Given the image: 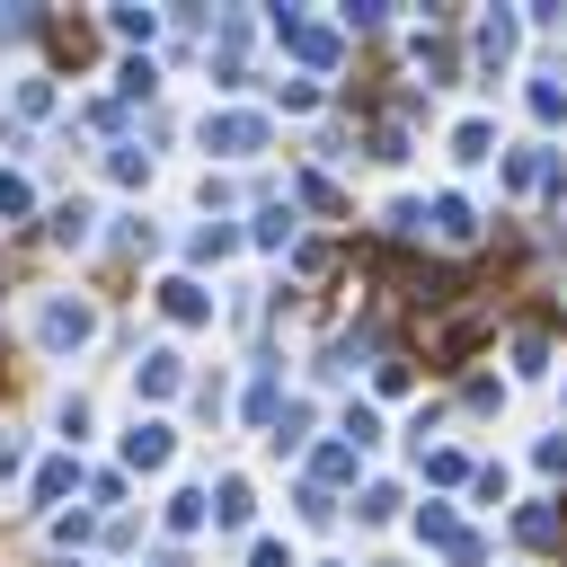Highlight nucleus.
I'll use <instances>...</instances> for the list:
<instances>
[{"label": "nucleus", "mask_w": 567, "mask_h": 567, "mask_svg": "<svg viewBox=\"0 0 567 567\" xmlns=\"http://www.w3.org/2000/svg\"><path fill=\"white\" fill-rule=\"evenodd\" d=\"M89 221H97L89 204H62V213H53V239H62V248H80V239H89Z\"/></svg>", "instance_id": "6ab92c4d"}, {"label": "nucleus", "mask_w": 567, "mask_h": 567, "mask_svg": "<svg viewBox=\"0 0 567 567\" xmlns=\"http://www.w3.org/2000/svg\"><path fill=\"white\" fill-rule=\"evenodd\" d=\"M514 372H523V381H540V372H549V337H540V328H523V337H514Z\"/></svg>", "instance_id": "dca6fc26"}, {"label": "nucleus", "mask_w": 567, "mask_h": 567, "mask_svg": "<svg viewBox=\"0 0 567 567\" xmlns=\"http://www.w3.org/2000/svg\"><path fill=\"white\" fill-rule=\"evenodd\" d=\"M106 177H115V186H142V177H151V151H142V142H106Z\"/></svg>", "instance_id": "ddd939ff"}, {"label": "nucleus", "mask_w": 567, "mask_h": 567, "mask_svg": "<svg viewBox=\"0 0 567 567\" xmlns=\"http://www.w3.org/2000/svg\"><path fill=\"white\" fill-rule=\"evenodd\" d=\"M177 381H186V363H177L168 346H151V354L133 363V390H151V399H177Z\"/></svg>", "instance_id": "0eeeda50"}, {"label": "nucleus", "mask_w": 567, "mask_h": 567, "mask_svg": "<svg viewBox=\"0 0 567 567\" xmlns=\"http://www.w3.org/2000/svg\"><path fill=\"white\" fill-rule=\"evenodd\" d=\"M354 514H363V523H390V514H399V487H363V505H354Z\"/></svg>", "instance_id": "bb28decb"}, {"label": "nucleus", "mask_w": 567, "mask_h": 567, "mask_svg": "<svg viewBox=\"0 0 567 567\" xmlns=\"http://www.w3.org/2000/svg\"><path fill=\"white\" fill-rule=\"evenodd\" d=\"M372 159H408V124H381L372 133Z\"/></svg>", "instance_id": "c85d7f7f"}, {"label": "nucleus", "mask_w": 567, "mask_h": 567, "mask_svg": "<svg viewBox=\"0 0 567 567\" xmlns=\"http://www.w3.org/2000/svg\"><path fill=\"white\" fill-rule=\"evenodd\" d=\"M452 159H470V168L496 159V124H487V115H461V124H452Z\"/></svg>", "instance_id": "6e6552de"}, {"label": "nucleus", "mask_w": 567, "mask_h": 567, "mask_svg": "<svg viewBox=\"0 0 567 567\" xmlns=\"http://www.w3.org/2000/svg\"><path fill=\"white\" fill-rule=\"evenodd\" d=\"M89 337H97V310H89L80 292H44V301H35V346H44V354H80Z\"/></svg>", "instance_id": "f257e3e1"}, {"label": "nucleus", "mask_w": 567, "mask_h": 567, "mask_svg": "<svg viewBox=\"0 0 567 567\" xmlns=\"http://www.w3.org/2000/svg\"><path fill=\"white\" fill-rule=\"evenodd\" d=\"M27 204H35V186H27L18 168H0V213H27Z\"/></svg>", "instance_id": "cd10ccee"}, {"label": "nucleus", "mask_w": 567, "mask_h": 567, "mask_svg": "<svg viewBox=\"0 0 567 567\" xmlns=\"http://www.w3.org/2000/svg\"><path fill=\"white\" fill-rule=\"evenodd\" d=\"M514 44H523V18H478V53L487 62H514Z\"/></svg>", "instance_id": "f8f14e48"}, {"label": "nucleus", "mask_w": 567, "mask_h": 567, "mask_svg": "<svg viewBox=\"0 0 567 567\" xmlns=\"http://www.w3.org/2000/svg\"><path fill=\"white\" fill-rule=\"evenodd\" d=\"M80 487V452H53L44 470H35V505H53V496H71Z\"/></svg>", "instance_id": "9d476101"}, {"label": "nucleus", "mask_w": 567, "mask_h": 567, "mask_svg": "<svg viewBox=\"0 0 567 567\" xmlns=\"http://www.w3.org/2000/svg\"><path fill=\"white\" fill-rule=\"evenodd\" d=\"M540 177H549V151H540V142H523V151H505V186H514V195H532Z\"/></svg>", "instance_id": "1a4fd4ad"}, {"label": "nucleus", "mask_w": 567, "mask_h": 567, "mask_svg": "<svg viewBox=\"0 0 567 567\" xmlns=\"http://www.w3.org/2000/svg\"><path fill=\"white\" fill-rule=\"evenodd\" d=\"M381 567H390V558H381Z\"/></svg>", "instance_id": "473e14b6"}, {"label": "nucleus", "mask_w": 567, "mask_h": 567, "mask_svg": "<svg viewBox=\"0 0 567 567\" xmlns=\"http://www.w3.org/2000/svg\"><path fill=\"white\" fill-rule=\"evenodd\" d=\"M532 461H540V470L558 478V470H567V434H540V452H532Z\"/></svg>", "instance_id": "c756f323"}, {"label": "nucleus", "mask_w": 567, "mask_h": 567, "mask_svg": "<svg viewBox=\"0 0 567 567\" xmlns=\"http://www.w3.org/2000/svg\"><path fill=\"white\" fill-rule=\"evenodd\" d=\"M514 532H523V540H558V514H549V505H523Z\"/></svg>", "instance_id": "b1692460"}, {"label": "nucleus", "mask_w": 567, "mask_h": 567, "mask_svg": "<svg viewBox=\"0 0 567 567\" xmlns=\"http://www.w3.org/2000/svg\"><path fill=\"white\" fill-rule=\"evenodd\" d=\"M416 540H434V549H452V540H461V523H452V505H416Z\"/></svg>", "instance_id": "f3484780"}, {"label": "nucleus", "mask_w": 567, "mask_h": 567, "mask_svg": "<svg viewBox=\"0 0 567 567\" xmlns=\"http://www.w3.org/2000/svg\"><path fill=\"white\" fill-rule=\"evenodd\" d=\"M532 115H540V124H567V89H558V80H532Z\"/></svg>", "instance_id": "412c9836"}, {"label": "nucleus", "mask_w": 567, "mask_h": 567, "mask_svg": "<svg viewBox=\"0 0 567 567\" xmlns=\"http://www.w3.org/2000/svg\"><path fill=\"white\" fill-rule=\"evenodd\" d=\"M337 443H354V452H372V443H381V416H372V408L354 399V408L337 416Z\"/></svg>", "instance_id": "2eb2a0df"}, {"label": "nucleus", "mask_w": 567, "mask_h": 567, "mask_svg": "<svg viewBox=\"0 0 567 567\" xmlns=\"http://www.w3.org/2000/svg\"><path fill=\"white\" fill-rule=\"evenodd\" d=\"M106 35L115 44H151L159 35V9H106Z\"/></svg>", "instance_id": "9b49d317"}, {"label": "nucleus", "mask_w": 567, "mask_h": 567, "mask_svg": "<svg viewBox=\"0 0 567 567\" xmlns=\"http://www.w3.org/2000/svg\"><path fill=\"white\" fill-rule=\"evenodd\" d=\"M425 221H434V239H443V248H470V239H478L470 195H434V213H425Z\"/></svg>", "instance_id": "423d86ee"}, {"label": "nucleus", "mask_w": 567, "mask_h": 567, "mask_svg": "<svg viewBox=\"0 0 567 567\" xmlns=\"http://www.w3.org/2000/svg\"><path fill=\"white\" fill-rule=\"evenodd\" d=\"M195 133H204V151H221V159H257V151H266V115H257V106H213Z\"/></svg>", "instance_id": "7ed1b4c3"}, {"label": "nucleus", "mask_w": 567, "mask_h": 567, "mask_svg": "<svg viewBox=\"0 0 567 567\" xmlns=\"http://www.w3.org/2000/svg\"><path fill=\"white\" fill-rule=\"evenodd\" d=\"M248 567H292V549H284V540H257V549H248Z\"/></svg>", "instance_id": "7c9ffc66"}, {"label": "nucleus", "mask_w": 567, "mask_h": 567, "mask_svg": "<svg viewBox=\"0 0 567 567\" xmlns=\"http://www.w3.org/2000/svg\"><path fill=\"white\" fill-rule=\"evenodd\" d=\"M168 452H177V425H168V416H142V425L124 434V461H133V470H168Z\"/></svg>", "instance_id": "20e7f679"}, {"label": "nucleus", "mask_w": 567, "mask_h": 567, "mask_svg": "<svg viewBox=\"0 0 567 567\" xmlns=\"http://www.w3.org/2000/svg\"><path fill=\"white\" fill-rule=\"evenodd\" d=\"M230 248H239V230H195L186 239V257H230Z\"/></svg>", "instance_id": "a878e982"}, {"label": "nucleus", "mask_w": 567, "mask_h": 567, "mask_svg": "<svg viewBox=\"0 0 567 567\" xmlns=\"http://www.w3.org/2000/svg\"><path fill=\"white\" fill-rule=\"evenodd\" d=\"M18 461H27V443H18V434H9V443H0V478H9V470H18Z\"/></svg>", "instance_id": "2f4dec72"}, {"label": "nucleus", "mask_w": 567, "mask_h": 567, "mask_svg": "<svg viewBox=\"0 0 567 567\" xmlns=\"http://www.w3.org/2000/svg\"><path fill=\"white\" fill-rule=\"evenodd\" d=\"M213 523H230V532L248 523V478H221V505H213Z\"/></svg>", "instance_id": "aec40b11"}, {"label": "nucleus", "mask_w": 567, "mask_h": 567, "mask_svg": "<svg viewBox=\"0 0 567 567\" xmlns=\"http://www.w3.org/2000/svg\"><path fill=\"white\" fill-rule=\"evenodd\" d=\"M416 230H425V204L399 195V204H390V239H416Z\"/></svg>", "instance_id": "4be33fe9"}, {"label": "nucleus", "mask_w": 567, "mask_h": 567, "mask_svg": "<svg viewBox=\"0 0 567 567\" xmlns=\"http://www.w3.org/2000/svg\"><path fill=\"white\" fill-rule=\"evenodd\" d=\"M151 80H159V71H151V53H142V62H124V71H115V89H124V97H151Z\"/></svg>", "instance_id": "393cba45"}, {"label": "nucleus", "mask_w": 567, "mask_h": 567, "mask_svg": "<svg viewBox=\"0 0 567 567\" xmlns=\"http://www.w3.org/2000/svg\"><path fill=\"white\" fill-rule=\"evenodd\" d=\"M159 310H168L177 328H204V319H213V292H204L195 275H168V284H159Z\"/></svg>", "instance_id": "39448f33"}, {"label": "nucleus", "mask_w": 567, "mask_h": 567, "mask_svg": "<svg viewBox=\"0 0 567 567\" xmlns=\"http://www.w3.org/2000/svg\"><path fill=\"white\" fill-rule=\"evenodd\" d=\"M292 230H301V221H292V204H266L248 239H257V248H292Z\"/></svg>", "instance_id": "4468645a"}, {"label": "nucleus", "mask_w": 567, "mask_h": 567, "mask_svg": "<svg viewBox=\"0 0 567 567\" xmlns=\"http://www.w3.org/2000/svg\"><path fill=\"white\" fill-rule=\"evenodd\" d=\"M275 35H284V53H301L310 71H337V62H346V35H337L328 18H301V9H275Z\"/></svg>", "instance_id": "f03ea898"}, {"label": "nucleus", "mask_w": 567, "mask_h": 567, "mask_svg": "<svg viewBox=\"0 0 567 567\" xmlns=\"http://www.w3.org/2000/svg\"><path fill=\"white\" fill-rule=\"evenodd\" d=\"M204 514H213V505H204V487H177V496H168V532H195Z\"/></svg>", "instance_id": "a211bd4d"}, {"label": "nucleus", "mask_w": 567, "mask_h": 567, "mask_svg": "<svg viewBox=\"0 0 567 567\" xmlns=\"http://www.w3.org/2000/svg\"><path fill=\"white\" fill-rule=\"evenodd\" d=\"M310 470H319V478H354V443H319Z\"/></svg>", "instance_id": "5701e85b"}]
</instances>
